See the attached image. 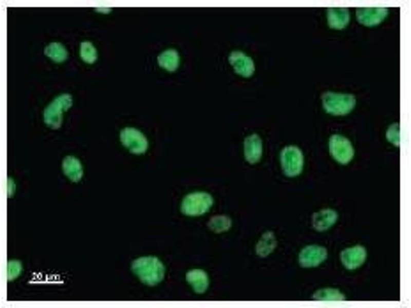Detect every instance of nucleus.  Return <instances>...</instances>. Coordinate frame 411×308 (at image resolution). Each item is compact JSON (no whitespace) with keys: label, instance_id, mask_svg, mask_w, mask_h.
Returning a JSON list of instances; mask_svg holds the SVG:
<instances>
[{"label":"nucleus","instance_id":"3","mask_svg":"<svg viewBox=\"0 0 411 308\" xmlns=\"http://www.w3.org/2000/svg\"><path fill=\"white\" fill-rule=\"evenodd\" d=\"M280 163L284 174L288 177H295L302 172L304 163L303 153L295 145L285 146L280 153Z\"/></svg>","mask_w":411,"mask_h":308},{"label":"nucleus","instance_id":"13","mask_svg":"<svg viewBox=\"0 0 411 308\" xmlns=\"http://www.w3.org/2000/svg\"><path fill=\"white\" fill-rule=\"evenodd\" d=\"M186 280L197 293H203L208 287L209 280L204 272L201 270H193L186 274Z\"/></svg>","mask_w":411,"mask_h":308},{"label":"nucleus","instance_id":"15","mask_svg":"<svg viewBox=\"0 0 411 308\" xmlns=\"http://www.w3.org/2000/svg\"><path fill=\"white\" fill-rule=\"evenodd\" d=\"M400 130L399 124L396 123L390 125L386 132L387 140L396 146H400Z\"/></svg>","mask_w":411,"mask_h":308},{"label":"nucleus","instance_id":"1","mask_svg":"<svg viewBox=\"0 0 411 308\" xmlns=\"http://www.w3.org/2000/svg\"><path fill=\"white\" fill-rule=\"evenodd\" d=\"M133 272L144 283L153 285L164 277L165 268L156 257H143L135 260L132 266Z\"/></svg>","mask_w":411,"mask_h":308},{"label":"nucleus","instance_id":"16","mask_svg":"<svg viewBox=\"0 0 411 308\" xmlns=\"http://www.w3.org/2000/svg\"><path fill=\"white\" fill-rule=\"evenodd\" d=\"M230 219L223 216L214 217L210 221V227L214 230L221 232L228 229L230 225Z\"/></svg>","mask_w":411,"mask_h":308},{"label":"nucleus","instance_id":"10","mask_svg":"<svg viewBox=\"0 0 411 308\" xmlns=\"http://www.w3.org/2000/svg\"><path fill=\"white\" fill-rule=\"evenodd\" d=\"M387 9L383 7L359 8L356 10L358 21L368 26L377 25L386 16Z\"/></svg>","mask_w":411,"mask_h":308},{"label":"nucleus","instance_id":"6","mask_svg":"<svg viewBox=\"0 0 411 308\" xmlns=\"http://www.w3.org/2000/svg\"><path fill=\"white\" fill-rule=\"evenodd\" d=\"M121 138L123 144L134 153H142L147 147V142L144 136L138 130L127 127L122 130Z\"/></svg>","mask_w":411,"mask_h":308},{"label":"nucleus","instance_id":"8","mask_svg":"<svg viewBox=\"0 0 411 308\" xmlns=\"http://www.w3.org/2000/svg\"><path fill=\"white\" fill-rule=\"evenodd\" d=\"M263 155V143L256 133L247 136L244 141V155L245 160L251 164L258 163Z\"/></svg>","mask_w":411,"mask_h":308},{"label":"nucleus","instance_id":"14","mask_svg":"<svg viewBox=\"0 0 411 308\" xmlns=\"http://www.w3.org/2000/svg\"><path fill=\"white\" fill-rule=\"evenodd\" d=\"M313 298L318 301H343L345 296L338 290L331 288L321 289L313 295Z\"/></svg>","mask_w":411,"mask_h":308},{"label":"nucleus","instance_id":"9","mask_svg":"<svg viewBox=\"0 0 411 308\" xmlns=\"http://www.w3.org/2000/svg\"><path fill=\"white\" fill-rule=\"evenodd\" d=\"M366 258V251L360 245L346 248L340 254L342 264L348 270H354L361 266Z\"/></svg>","mask_w":411,"mask_h":308},{"label":"nucleus","instance_id":"4","mask_svg":"<svg viewBox=\"0 0 411 308\" xmlns=\"http://www.w3.org/2000/svg\"><path fill=\"white\" fill-rule=\"evenodd\" d=\"M213 203V198L208 193L195 192L187 195L183 199L181 204V210L187 215H200L208 211Z\"/></svg>","mask_w":411,"mask_h":308},{"label":"nucleus","instance_id":"12","mask_svg":"<svg viewBox=\"0 0 411 308\" xmlns=\"http://www.w3.org/2000/svg\"><path fill=\"white\" fill-rule=\"evenodd\" d=\"M350 15L345 8H329L327 10V20L329 25L335 29H342L348 23Z\"/></svg>","mask_w":411,"mask_h":308},{"label":"nucleus","instance_id":"2","mask_svg":"<svg viewBox=\"0 0 411 308\" xmlns=\"http://www.w3.org/2000/svg\"><path fill=\"white\" fill-rule=\"evenodd\" d=\"M322 100L326 111L336 116L348 114L353 109L356 103V99L352 94L332 92L324 93Z\"/></svg>","mask_w":411,"mask_h":308},{"label":"nucleus","instance_id":"11","mask_svg":"<svg viewBox=\"0 0 411 308\" xmlns=\"http://www.w3.org/2000/svg\"><path fill=\"white\" fill-rule=\"evenodd\" d=\"M337 219L338 214L336 211L330 208H325L314 213L312 223L316 230L324 231L332 226Z\"/></svg>","mask_w":411,"mask_h":308},{"label":"nucleus","instance_id":"7","mask_svg":"<svg viewBox=\"0 0 411 308\" xmlns=\"http://www.w3.org/2000/svg\"><path fill=\"white\" fill-rule=\"evenodd\" d=\"M327 255V249L323 246L308 245L301 251L299 255V262L304 267L316 266L326 259Z\"/></svg>","mask_w":411,"mask_h":308},{"label":"nucleus","instance_id":"5","mask_svg":"<svg viewBox=\"0 0 411 308\" xmlns=\"http://www.w3.org/2000/svg\"><path fill=\"white\" fill-rule=\"evenodd\" d=\"M328 146L331 156L340 164H348L354 156V149L350 141L343 136L332 134L329 138Z\"/></svg>","mask_w":411,"mask_h":308}]
</instances>
